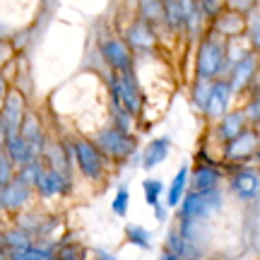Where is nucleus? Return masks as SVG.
<instances>
[{"instance_id":"obj_1","label":"nucleus","mask_w":260,"mask_h":260,"mask_svg":"<svg viewBox=\"0 0 260 260\" xmlns=\"http://www.w3.org/2000/svg\"><path fill=\"white\" fill-rule=\"evenodd\" d=\"M222 207V195L217 188L193 190L181 200V219H205Z\"/></svg>"},{"instance_id":"obj_2","label":"nucleus","mask_w":260,"mask_h":260,"mask_svg":"<svg viewBox=\"0 0 260 260\" xmlns=\"http://www.w3.org/2000/svg\"><path fill=\"white\" fill-rule=\"evenodd\" d=\"M70 149H73L75 159H77V167L82 171L84 178H102L104 174V152L96 147V142L92 140H84V138H77L70 142Z\"/></svg>"},{"instance_id":"obj_3","label":"nucleus","mask_w":260,"mask_h":260,"mask_svg":"<svg viewBox=\"0 0 260 260\" xmlns=\"http://www.w3.org/2000/svg\"><path fill=\"white\" fill-rule=\"evenodd\" d=\"M96 147L102 149L106 157L111 159H125L135 152V138L128 135V130L123 128H106L104 133L96 135Z\"/></svg>"},{"instance_id":"obj_4","label":"nucleus","mask_w":260,"mask_h":260,"mask_svg":"<svg viewBox=\"0 0 260 260\" xmlns=\"http://www.w3.org/2000/svg\"><path fill=\"white\" fill-rule=\"evenodd\" d=\"M224 53L226 48L217 41V39H205L200 44V51H198V80H212L214 75H219V70L224 68Z\"/></svg>"},{"instance_id":"obj_5","label":"nucleus","mask_w":260,"mask_h":260,"mask_svg":"<svg viewBox=\"0 0 260 260\" xmlns=\"http://www.w3.org/2000/svg\"><path fill=\"white\" fill-rule=\"evenodd\" d=\"M111 102L113 106H123L133 116L140 111V89L135 84V77L130 75V70L121 73V77L111 80Z\"/></svg>"},{"instance_id":"obj_6","label":"nucleus","mask_w":260,"mask_h":260,"mask_svg":"<svg viewBox=\"0 0 260 260\" xmlns=\"http://www.w3.org/2000/svg\"><path fill=\"white\" fill-rule=\"evenodd\" d=\"M22 118H24V99L19 92H12L5 96V104H3V113H0V121L5 125V133L12 135V133H19V125H22Z\"/></svg>"},{"instance_id":"obj_7","label":"nucleus","mask_w":260,"mask_h":260,"mask_svg":"<svg viewBox=\"0 0 260 260\" xmlns=\"http://www.w3.org/2000/svg\"><path fill=\"white\" fill-rule=\"evenodd\" d=\"M232 84L224 82V80H214L210 84V96H207V106H205V113L210 118H222L226 109H229V99H232Z\"/></svg>"},{"instance_id":"obj_8","label":"nucleus","mask_w":260,"mask_h":260,"mask_svg":"<svg viewBox=\"0 0 260 260\" xmlns=\"http://www.w3.org/2000/svg\"><path fill=\"white\" fill-rule=\"evenodd\" d=\"M68 176H65L63 171H58L53 167H44V171L39 174L37 178V190L41 198H56V195H63L68 190Z\"/></svg>"},{"instance_id":"obj_9","label":"nucleus","mask_w":260,"mask_h":260,"mask_svg":"<svg viewBox=\"0 0 260 260\" xmlns=\"http://www.w3.org/2000/svg\"><path fill=\"white\" fill-rule=\"evenodd\" d=\"M102 56H104V60H106V65H109L111 70H116V73L130 70V51L118 39H106V41H102Z\"/></svg>"},{"instance_id":"obj_10","label":"nucleus","mask_w":260,"mask_h":260,"mask_svg":"<svg viewBox=\"0 0 260 260\" xmlns=\"http://www.w3.org/2000/svg\"><path fill=\"white\" fill-rule=\"evenodd\" d=\"M258 147V135L253 130H241L234 140L226 142V149H224V157L226 159H243L251 157Z\"/></svg>"},{"instance_id":"obj_11","label":"nucleus","mask_w":260,"mask_h":260,"mask_svg":"<svg viewBox=\"0 0 260 260\" xmlns=\"http://www.w3.org/2000/svg\"><path fill=\"white\" fill-rule=\"evenodd\" d=\"M232 190L241 200H253L260 190V176L253 171V169H241L236 171L232 178Z\"/></svg>"},{"instance_id":"obj_12","label":"nucleus","mask_w":260,"mask_h":260,"mask_svg":"<svg viewBox=\"0 0 260 260\" xmlns=\"http://www.w3.org/2000/svg\"><path fill=\"white\" fill-rule=\"evenodd\" d=\"M5 152H8V157L12 159V164H27L29 159H34V149L29 145V140L22 135V133H12L5 138Z\"/></svg>"},{"instance_id":"obj_13","label":"nucleus","mask_w":260,"mask_h":260,"mask_svg":"<svg viewBox=\"0 0 260 260\" xmlns=\"http://www.w3.org/2000/svg\"><path fill=\"white\" fill-rule=\"evenodd\" d=\"M31 186H27V183H22L19 178H15V183H8V186L0 188V203H3V207H8V210H17V207H22V205L29 200V190Z\"/></svg>"},{"instance_id":"obj_14","label":"nucleus","mask_w":260,"mask_h":260,"mask_svg":"<svg viewBox=\"0 0 260 260\" xmlns=\"http://www.w3.org/2000/svg\"><path fill=\"white\" fill-rule=\"evenodd\" d=\"M253 73H255V58H253V53H246L241 60H236V63H234L232 80H229V84H232L234 92L243 89V87L248 84V80L253 77Z\"/></svg>"},{"instance_id":"obj_15","label":"nucleus","mask_w":260,"mask_h":260,"mask_svg":"<svg viewBox=\"0 0 260 260\" xmlns=\"http://www.w3.org/2000/svg\"><path fill=\"white\" fill-rule=\"evenodd\" d=\"M169 149H171V142H169L167 138L152 140L147 145V149L142 152V167L149 171V169H154L157 164H161V161L169 157Z\"/></svg>"},{"instance_id":"obj_16","label":"nucleus","mask_w":260,"mask_h":260,"mask_svg":"<svg viewBox=\"0 0 260 260\" xmlns=\"http://www.w3.org/2000/svg\"><path fill=\"white\" fill-rule=\"evenodd\" d=\"M128 44L135 48H149L154 46V34H152V27H149V22L145 19H138L133 27L128 29Z\"/></svg>"},{"instance_id":"obj_17","label":"nucleus","mask_w":260,"mask_h":260,"mask_svg":"<svg viewBox=\"0 0 260 260\" xmlns=\"http://www.w3.org/2000/svg\"><path fill=\"white\" fill-rule=\"evenodd\" d=\"M193 248V241L186 239L181 232H171L167 239V253H164V258H188V255H195Z\"/></svg>"},{"instance_id":"obj_18","label":"nucleus","mask_w":260,"mask_h":260,"mask_svg":"<svg viewBox=\"0 0 260 260\" xmlns=\"http://www.w3.org/2000/svg\"><path fill=\"white\" fill-rule=\"evenodd\" d=\"M243 123H246V116L241 111H234V113H224L222 116V123H219V138L222 140H234L239 133L243 130Z\"/></svg>"},{"instance_id":"obj_19","label":"nucleus","mask_w":260,"mask_h":260,"mask_svg":"<svg viewBox=\"0 0 260 260\" xmlns=\"http://www.w3.org/2000/svg\"><path fill=\"white\" fill-rule=\"evenodd\" d=\"M246 29V22H243L241 12H226V15H222V17L217 19V31L219 34H224V37H241V31Z\"/></svg>"},{"instance_id":"obj_20","label":"nucleus","mask_w":260,"mask_h":260,"mask_svg":"<svg viewBox=\"0 0 260 260\" xmlns=\"http://www.w3.org/2000/svg\"><path fill=\"white\" fill-rule=\"evenodd\" d=\"M186 186H188V167H181L178 169V174L174 176V181H171V186H169V193H167V205L169 207H176V205L183 200Z\"/></svg>"},{"instance_id":"obj_21","label":"nucleus","mask_w":260,"mask_h":260,"mask_svg":"<svg viewBox=\"0 0 260 260\" xmlns=\"http://www.w3.org/2000/svg\"><path fill=\"white\" fill-rule=\"evenodd\" d=\"M219 183V171L212 167H198L193 174V190H210Z\"/></svg>"},{"instance_id":"obj_22","label":"nucleus","mask_w":260,"mask_h":260,"mask_svg":"<svg viewBox=\"0 0 260 260\" xmlns=\"http://www.w3.org/2000/svg\"><path fill=\"white\" fill-rule=\"evenodd\" d=\"M164 19L171 29L183 27V0H164Z\"/></svg>"},{"instance_id":"obj_23","label":"nucleus","mask_w":260,"mask_h":260,"mask_svg":"<svg viewBox=\"0 0 260 260\" xmlns=\"http://www.w3.org/2000/svg\"><path fill=\"white\" fill-rule=\"evenodd\" d=\"M164 17V0H140V19L154 24Z\"/></svg>"},{"instance_id":"obj_24","label":"nucleus","mask_w":260,"mask_h":260,"mask_svg":"<svg viewBox=\"0 0 260 260\" xmlns=\"http://www.w3.org/2000/svg\"><path fill=\"white\" fill-rule=\"evenodd\" d=\"M44 167H46V164H44V161H41V159L39 157H34V159H29L27 164H22V171H19L17 174V178L19 181H22V183H27V186H37V178H39V174H41V171H44Z\"/></svg>"},{"instance_id":"obj_25","label":"nucleus","mask_w":260,"mask_h":260,"mask_svg":"<svg viewBox=\"0 0 260 260\" xmlns=\"http://www.w3.org/2000/svg\"><path fill=\"white\" fill-rule=\"evenodd\" d=\"M5 246L10 248V255H12V253H19V251H27L29 246H31L29 232H24V229H15V232L5 234Z\"/></svg>"},{"instance_id":"obj_26","label":"nucleus","mask_w":260,"mask_h":260,"mask_svg":"<svg viewBox=\"0 0 260 260\" xmlns=\"http://www.w3.org/2000/svg\"><path fill=\"white\" fill-rule=\"evenodd\" d=\"M125 236H128V241L135 243L138 248H149V241H152V236H149L147 229H142L138 224H128V226H125Z\"/></svg>"},{"instance_id":"obj_27","label":"nucleus","mask_w":260,"mask_h":260,"mask_svg":"<svg viewBox=\"0 0 260 260\" xmlns=\"http://www.w3.org/2000/svg\"><path fill=\"white\" fill-rule=\"evenodd\" d=\"M142 190H145V200H147V205H154L159 203V195H161V190H164V183L159 181V178H147L145 183H142Z\"/></svg>"},{"instance_id":"obj_28","label":"nucleus","mask_w":260,"mask_h":260,"mask_svg":"<svg viewBox=\"0 0 260 260\" xmlns=\"http://www.w3.org/2000/svg\"><path fill=\"white\" fill-rule=\"evenodd\" d=\"M10 258H15V260H51L53 258V251H44V248H34V246H29L27 251L12 253Z\"/></svg>"},{"instance_id":"obj_29","label":"nucleus","mask_w":260,"mask_h":260,"mask_svg":"<svg viewBox=\"0 0 260 260\" xmlns=\"http://www.w3.org/2000/svg\"><path fill=\"white\" fill-rule=\"evenodd\" d=\"M128 203H130V193L128 188H118V193H116V198L111 200V210L118 217H123L125 214V210H128Z\"/></svg>"},{"instance_id":"obj_30","label":"nucleus","mask_w":260,"mask_h":260,"mask_svg":"<svg viewBox=\"0 0 260 260\" xmlns=\"http://www.w3.org/2000/svg\"><path fill=\"white\" fill-rule=\"evenodd\" d=\"M12 181V159L8 157V152L0 149V188L8 186Z\"/></svg>"},{"instance_id":"obj_31","label":"nucleus","mask_w":260,"mask_h":260,"mask_svg":"<svg viewBox=\"0 0 260 260\" xmlns=\"http://www.w3.org/2000/svg\"><path fill=\"white\" fill-rule=\"evenodd\" d=\"M207 96H210V84H207V80H198V84H195V89H193V99L203 111H205V106H207Z\"/></svg>"},{"instance_id":"obj_32","label":"nucleus","mask_w":260,"mask_h":260,"mask_svg":"<svg viewBox=\"0 0 260 260\" xmlns=\"http://www.w3.org/2000/svg\"><path fill=\"white\" fill-rule=\"evenodd\" d=\"M224 3H226L229 10L241 12V15H246V12H251V10L255 8V0H224Z\"/></svg>"},{"instance_id":"obj_33","label":"nucleus","mask_w":260,"mask_h":260,"mask_svg":"<svg viewBox=\"0 0 260 260\" xmlns=\"http://www.w3.org/2000/svg\"><path fill=\"white\" fill-rule=\"evenodd\" d=\"M248 41L255 51H260V15L248 24Z\"/></svg>"},{"instance_id":"obj_34","label":"nucleus","mask_w":260,"mask_h":260,"mask_svg":"<svg viewBox=\"0 0 260 260\" xmlns=\"http://www.w3.org/2000/svg\"><path fill=\"white\" fill-rule=\"evenodd\" d=\"M200 5H203L207 17H214L219 12V8H222V0H200Z\"/></svg>"},{"instance_id":"obj_35","label":"nucleus","mask_w":260,"mask_h":260,"mask_svg":"<svg viewBox=\"0 0 260 260\" xmlns=\"http://www.w3.org/2000/svg\"><path fill=\"white\" fill-rule=\"evenodd\" d=\"M5 138H8V133H5V125L0 121V145H5Z\"/></svg>"},{"instance_id":"obj_36","label":"nucleus","mask_w":260,"mask_h":260,"mask_svg":"<svg viewBox=\"0 0 260 260\" xmlns=\"http://www.w3.org/2000/svg\"><path fill=\"white\" fill-rule=\"evenodd\" d=\"M3 89H5V87H3V75H0V96H3Z\"/></svg>"},{"instance_id":"obj_37","label":"nucleus","mask_w":260,"mask_h":260,"mask_svg":"<svg viewBox=\"0 0 260 260\" xmlns=\"http://www.w3.org/2000/svg\"><path fill=\"white\" fill-rule=\"evenodd\" d=\"M258 161H260V152H258Z\"/></svg>"}]
</instances>
